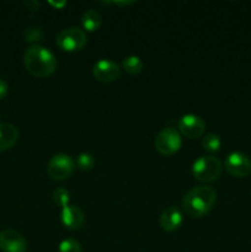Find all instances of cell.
Instances as JSON below:
<instances>
[{
  "label": "cell",
  "instance_id": "cell-1",
  "mask_svg": "<svg viewBox=\"0 0 251 252\" xmlns=\"http://www.w3.org/2000/svg\"><path fill=\"white\" fill-rule=\"evenodd\" d=\"M217 192L211 186H196L189 189L182 199V208L191 218H201L213 209Z\"/></svg>",
  "mask_w": 251,
  "mask_h": 252
},
{
  "label": "cell",
  "instance_id": "cell-2",
  "mask_svg": "<svg viewBox=\"0 0 251 252\" xmlns=\"http://www.w3.org/2000/svg\"><path fill=\"white\" fill-rule=\"evenodd\" d=\"M24 64L26 70L37 78L51 76L57 69V59L48 48L33 44L25 52Z\"/></svg>",
  "mask_w": 251,
  "mask_h": 252
},
{
  "label": "cell",
  "instance_id": "cell-3",
  "mask_svg": "<svg viewBox=\"0 0 251 252\" xmlns=\"http://www.w3.org/2000/svg\"><path fill=\"white\" fill-rule=\"evenodd\" d=\"M221 162L212 155L199 157L192 165V175L199 182H212L218 180L221 174Z\"/></svg>",
  "mask_w": 251,
  "mask_h": 252
},
{
  "label": "cell",
  "instance_id": "cell-4",
  "mask_svg": "<svg viewBox=\"0 0 251 252\" xmlns=\"http://www.w3.org/2000/svg\"><path fill=\"white\" fill-rule=\"evenodd\" d=\"M56 43L62 51L78 52L88 43V36L84 30L79 27H66L58 33Z\"/></svg>",
  "mask_w": 251,
  "mask_h": 252
},
{
  "label": "cell",
  "instance_id": "cell-5",
  "mask_svg": "<svg viewBox=\"0 0 251 252\" xmlns=\"http://www.w3.org/2000/svg\"><path fill=\"white\" fill-rule=\"evenodd\" d=\"M154 145L155 149L161 155H165V157L174 155L182 147L181 134H180L179 130L172 127L164 128L155 137Z\"/></svg>",
  "mask_w": 251,
  "mask_h": 252
},
{
  "label": "cell",
  "instance_id": "cell-6",
  "mask_svg": "<svg viewBox=\"0 0 251 252\" xmlns=\"http://www.w3.org/2000/svg\"><path fill=\"white\" fill-rule=\"evenodd\" d=\"M75 161L68 154H57L52 157L47 166V174L54 181H64L74 172Z\"/></svg>",
  "mask_w": 251,
  "mask_h": 252
},
{
  "label": "cell",
  "instance_id": "cell-7",
  "mask_svg": "<svg viewBox=\"0 0 251 252\" xmlns=\"http://www.w3.org/2000/svg\"><path fill=\"white\" fill-rule=\"evenodd\" d=\"M226 172L234 177H246L251 174V159L246 154L234 152L224 161Z\"/></svg>",
  "mask_w": 251,
  "mask_h": 252
},
{
  "label": "cell",
  "instance_id": "cell-8",
  "mask_svg": "<svg viewBox=\"0 0 251 252\" xmlns=\"http://www.w3.org/2000/svg\"><path fill=\"white\" fill-rule=\"evenodd\" d=\"M206 129V122L193 113L184 115L179 121V132L189 139L199 138Z\"/></svg>",
  "mask_w": 251,
  "mask_h": 252
},
{
  "label": "cell",
  "instance_id": "cell-9",
  "mask_svg": "<svg viewBox=\"0 0 251 252\" xmlns=\"http://www.w3.org/2000/svg\"><path fill=\"white\" fill-rule=\"evenodd\" d=\"M93 75L97 81L103 84L113 83L121 75V68L117 63L108 59H101L93 66Z\"/></svg>",
  "mask_w": 251,
  "mask_h": 252
},
{
  "label": "cell",
  "instance_id": "cell-10",
  "mask_svg": "<svg viewBox=\"0 0 251 252\" xmlns=\"http://www.w3.org/2000/svg\"><path fill=\"white\" fill-rule=\"evenodd\" d=\"M0 250L2 252H26V239L17 230L5 229L0 233Z\"/></svg>",
  "mask_w": 251,
  "mask_h": 252
},
{
  "label": "cell",
  "instance_id": "cell-11",
  "mask_svg": "<svg viewBox=\"0 0 251 252\" xmlns=\"http://www.w3.org/2000/svg\"><path fill=\"white\" fill-rule=\"evenodd\" d=\"M62 224L69 230H78L81 228L85 220L84 212L78 206H66L62 208L61 213Z\"/></svg>",
  "mask_w": 251,
  "mask_h": 252
},
{
  "label": "cell",
  "instance_id": "cell-12",
  "mask_svg": "<svg viewBox=\"0 0 251 252\" xmlns=\"http://www.w3.org/2000/svg\"><path fill=\"white\" fill-rule=\"evenodd\" d=\"M159 223L162 230L169 231V233L177 230L182 224L181 211L177 207H169L161 213Z\"/></svg>",
  "mask_w": 251,
  "mask_h": 252
},
{
  "label": "cell",
  "instance_id": "cell-13",
  "mask_svg": "<svg viewBox=\"0 0 251 252\" xmlns=\"http://www.w3.org/2000/svg\"><path fill=\"white\" fill-rule=\"evenodd\" d=\"M19 139V130L9 122L0 123V152L7 150Z\"/></svg>",
  "mask_w": 251,
  "mask_h": 252
},
{
  "label": "cell",
  "instance_id": "cell-14",
  "mask_svg": "<svg viewBox=\"0 0 251 252\" xmlns=\"http://www.w3.org/2000/svg\"><path fill=\"white\" fill-rule=\"evenodd\" d=\"M81 24H83L84 30L88 32H95L100 29L101 24H102V17H101L100 12L96 10H88L81 16Z\"/></svg>",
  "mask_w": 251,
  "mask_h": 252
},
{
  "label": "cell",
  "instance_id": "cell-15",
  "mask_svg": "<svg viewBox=\"0 0 251 252\" xmlns=\"http://www.w3.org/2000/svg\"><path fill=\"white\" fill-rule=\"evenodd\" d=\"M143 66H144V64L138 56H129L123 59L122 62V69L129 75L140 74L143 70Z\"/></svg>",
  "mask_w": 251,
  "mask_h": 252
},
{
  "label": "cell",
  "instance_id": "cell-16",
  "mask_svg": "<svg viewBox=\"0 0 251 252\" xmlns=\"http://www.w3.org/2000/svg\"><path fill=\"white\" fill-rule=\"evenodd\" d=\"M202 147L208 153H218L221 147L220 137L214 133H208L202 138Z\"/></svg>",
  "mask_w": 251,
  "mask_h": 252
},
{
  "label": "cell",
  "instance_id": "cell-17",
  "mask_svg": "<svg viewBox=\"0 0 251 252\" xmlns=\"http://www.w3.org/2000/svg\"><path fill=\"white\" fill-rule=\"evenodd\" d=\"M76 166L81 171H90L95 166V158L89 153H81L76 158Z\"/></svg>",
  "mask_w": 251,
  "mask_h": 252
},
{
  "label": "cell",
  "instance_id": "cell-18",
  "mask_svg": "<svg viewBox=\"0 0 251 252\" xmlns=\"http://www.w3.org/2000/svg\"><path fill=\"white\" fill-rule=\"evenodd\" d=\"M69 201H70V193H69L68 189H57L53 192V202L58 207H64L69 206Z\"/></svg>",
  "mask_w": 251,
  "mask_h": 252
},
{
  "label": "cell",
  "instance_id": "cell-19",
  "mask_svg": "<svg viewBox=\"0 0 251 252\" xmlns=\"http://www.w3.org/2000/svg\"><path fill=\"white\" fill-rule=\"evenodd\" d=\"M58 252H83L80 243L74 239H66L59 244Z\"/></svg>",
  "mask_w": 251,
  "mask_h": 252
},
{
  "label": "cell",
  "instance_id": "cell-20",
  "mask_svg": "<svg viewBox=\"0 0 251 252\" xmlns=\"http://www.w3.org/2000/svg\"><path fill=\"white\" fill-rule=\"evenodd\" d=\"M25 41L29 42V43H34V42H38L43 38V32L39 27L31 26L29 29H26L24 33Z\"/></svg>",
  "mask_w": 251,
  "mask_h": 252
},
{
  "label": "cell",
  "instance_id": "cell-21",
  "mask_svg": "<svg viewBox=\"0 0 251 252\" xmlns=\"http://www.w3.org/2000/svg\"><path fill=\"white\" fill-rule=\"evenodd\" d=\"M7 91H9V86H7L6 81L0 79V100L7 95Z\"/></svg>",
  "mask_w": 251,
  "mask_h": 252
},
{
  "label": "cell",
  "instance_id": "cell-22",
  "mask_svg": "<svg viewBox=\"0 0 251 252\" xmlns=\"http://www.w3.org/2000/svg\"><path fill=\"white\" fill-rule=\"evenodd\" d=\"M25 6H26L30 11H36L39 7V2L33 1V0H32V1H25Z\"/></svg>",
  "mask_w": 251,
  "mask_h": 252
},
{
  "label": "cell",
  "instance_id": "cell-23",
  "mask_svg": "<svg viewBox=\"0 0 251 252\" xmlns=\"http://www.w3.org/2000/svg\"><path fill=\"white\" fill-rule=\"evenodd\" d=\"M49 4L52 5V6H54L56 9H62L63 6H65L66 5V1H59V2H54V1H49Z\"/></svg>",
  "mask_w": 251,
  "mask_h": 252
}]
</instances>
